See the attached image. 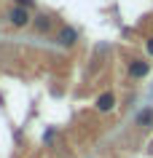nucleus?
<instances>
[{"label":"nucleus","instance_id":"f257e3e1","mask_svg":"<svg viewBox=\"0 0 153 158\" xmlns=\"http://www.w3.org/2000/svg\"><path fill=\"white\" fill-rule=\"evenodd\" d=\"M8 22L14 27H27L30 24V11L22 8V6H14V8L8 11Z\"/></svg>","mask_w":153,"mask_h":158},{"label":"nucleus","instance_id":"f03ea898","mask_svg":"<svg viewBox=\"0 0 153 158\" xmlns=\"http://www.w3.org/2000/svg\"><path fill=\"white\" fill-rule=\"evenodd\" d=\"M148 73H151V62H145V59H132V62H129V78L140 81V78H145Z\"/></svg>","mask_w":153,"mask_h":158},{"label":"nucleus","instance_id":"7ed1b4c3","mask_svg":"<svg viewBox=\"0 0 153 158\" xmlns=\"http://www.w3.org/2000/svg\"><path fill=\"white\" fill-rule=\"evenodd\" d=\"M57 40L62 43V46H75V40H78V30L75 27H62L59 30V35H57Z\"/></svg>","mask_w":153,"mask_h":158},{"label":"nucleus","instance_id":"20e7f679","mask_svg":"<svg viewBox=\"0 0 153 158\" xmlns=\"http://www.w3.org/2000/svg\"><path fill=\"white\" fill-rule=\"evenodd\" d=\"M113 107H116V94L113 91H105V94L97 97V110H100V113H110Z\"/></svg>","mask_w":153,"mask_h":158},{"label":"nucleus","instance_id":"39448f33","mask_svg":"<svg viewBox=\"0 0 153 158\" xmlns=\"http://www.w3.org/2000/svg\"><path fill=\"white\" fill-rule=\"evenodd\" d=\"M134 123L140 126V129H151V126H153V107H142L134 115Z\"/></svg>","mask_w":153,"mask_h":158},{"label":"nucleus","instance_id":"423d86ee","mask_svg":"<svg viewBox=\"0 0 153 158\" xmlns=\"http://www.w3.org/2000/svg\"><path fill=\"white\" fill-rule=\"evenodd\" d=\"M35 30H38V32H49L51 30V16H46V14L35 16Z\"/></svg>","mask_w":153,"mask_h":158},{"label":"nucleus","instance_id":"0eeeda50","mask_svg":"<svg viewBox=\"0 0 153 158\" xmlns=\"http://www.w3.org/2000/svg\"><path fill=\"white\" fill-rule=\"evenodd\" d=\"M145 51L153 56V38H148V40H145Z\"/></svg>","mask_w":153,"mask_h":158},{"label":"nucleus","instance_id":"6e6552de","mask_svg":"<svg viewBox=\"0 0 153 158\" xmlns=\"http://www.w3.org/2000/svg\"><path fill=\"white\" fill-rule=\"evenodd\" d=\"M32 3H35V0H16V6H22V8H30Z\"/></svg>","mask_w":153,"mask_h":158}]
</instances>
